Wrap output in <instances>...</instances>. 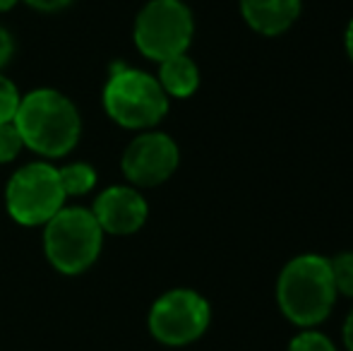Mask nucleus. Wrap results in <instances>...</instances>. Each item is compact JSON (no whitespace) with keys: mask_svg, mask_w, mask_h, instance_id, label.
<instances>
[{"mask_svg":"<svg viewBox=\"0 0 353 351\" xmlns=\"http://www.w3.org/2000/svg\"><path fill=\"white\" fill-rule=\"evenodd\" d=\"M12 123L24 147L51 159L70 154L82 135L77 106L56 89H34L24 94Z\"/></svg>","mask_w":353,"mask_h":351,"instance_id":"obj_1","label":"nucleus"},{"mask_svg":"<svg viewBox=\"0 0 353 351\" xmlns=\"http://www.w3.org/2000/svg\"><path fill=\"white\" fill-rule=\"evenodd\" d=\"M336 301L330 258L298 255L281 270L276 281V303L281 313L298 328L320 325L332 313Z\"/></svg>","mask_w":353,"mask_h":351,"instance_id":"obj_2","label":"nucleus"},{"mask_svg":"<svg viewBox=\"0 0 353 351\" xmlns=\"http://www.w3.org/2000/svg\"><path fill=\"white\" fill-rule=\"evenodd\" d=\"M43 231V250L48 263L61 274H82L99 260L103 245V229L92 210L63 207Z\"/></svg>","mask_w":353,"mask_h":351,"instance_id":"obj_3","label":"nucleus"},{"mask_svg":"<svg viewBox=\"0 0 353 351\" xmlns=\"http://www.w3.org/2000/svg\"><path fill=\"white\" fill-rule=\"evenodd\" d=\"M103 108L118 126L147 130L168 113V97L149 72L118 66L103 87Z\"/></svg>","mask_w":353,"mask_h":351,"instance_id":"obj_4","label":"nucleus"},{"mask_svg":"<svg viewBox=\"0 0 353 351\" xmlns=\"http://www.w3.org/2000/svg\"><path fill=\"white\" fill-rule=\"evenodd\" d=\"M65 197L58 169L43 161L14 171L5 188L8 214L22 226L46 224L65 207Z\"/></svg>","mask_w":353,"mask_h":351,"instance_id":"obj_5","label":"nucleus"},{"mask_svg":"<svg viewBox=\"0 0 353 351\" xmlns=\"http://www.w3.org/2000/svg\"><path fill=\"white\" fill-rule=\"evenodd\" d=\"M192 34L195 19L183 0H149L135 19V46L157 63L185 53Z\"/></svg>","mask_w":353,"mask_h":351,"instance_id":"obj_6","label":"nucleus"},{"mask_svg":"<svg viewBox=\"0 0 353 351\" xmlns=\"http://www.w3.org/2000/svg\"><path fill=\"white\" fill-rule=\"evenodd\" d=\"M212 310L207 299L192 289L166 291L149 310V332L166 347H185L210 328Z\"/></svg>","mask_w":353,"mask_h":351,"instance_id":"obj_7","label":"nucleus"},{"mask_svg":"<svg viewBox=\"0 0 353 351\" xmlns=\"http://www.w3.org/2000/svg\"><path fill=\"white\" fill-rule=\"evenodd\" d=\"M178 161V145L166 132H144L125 147L121 169L132 185L154 188L173 176Z\"/></svg>","mask_w":353,"mask_h":351,"instance_id":"obj_8","label":"nucleus"},{"mask_svg":"<svg viewBox=\"0 0 353 351\" xmlns=\"http://www.w3.org/2000/svg\"><path fill=\"white\" fill-rule=\"evenodd\" d=\"M92 214L97 217L103 234L130 236L144 226L149 217L147 200L130 185H111L94 200Z\"/></svg>","mask_w":353,"mask_h":351,"instance_id":"obj_9","label":"nucleus"},{"mask_svg":"<svg viewBox=\"0 0 353 351\" xmlns=\"http://www.w3.org/2000/svg\"><path fill=\"white\" fill-rule=\"evenodd\" d=\"M303 0H241L245 22L265 37L283 34L298 19Z\"/></svg>","mask_w":353,"mask_h":351,"instance_id":"obj_10","label":"nucleus"},{"mask_svg":"<svg viewBox=\"0 0 353 351\" xmlns=\"http://www.w3.org/2000/svg\"><path fill=\"white\" fill-rule=\"evenodd\" d=\"M159 85L166 92V97L188 99L200 87V70H197L192 58L181 53V56H173L161 63V68H159Z\"/></svg>","mask_w":353,"mask_h":351,"instance_id":"obj_11","label":"nucleus"},{"mask_svg":"<svg viewBox=\"0 0 353 351\" xmlns=\"http://www.w3.org/2000/svg\"><path fill=\"white\" fill-rule=\"evenodd\" d=\"M58 176H61L63 190H65L68 197L87 195L97 185V171H94V166L84 164V161H74V164L63 166V169H58Z\"/></svg>","mask_w":353,"mask_h":351,"instance_id":"obj_12","label":"nucleus"},{"mask_svg":"<svg viewBox=\"0 0 353 351\" xmlns=\"http://www.w3.org/2000/svg\"><path fill=\"white\" fill-rule=\"evenodd\" d=\"M332 277H334V289L336 294H344L353 299V250L339 253L330 258Z\"/></svg>","mask_w":353,"mask_h":351,"instance_id":"obj_13","label":"nucleus"},{"mask_svg":"<svg viewBox=\"0 0 353 351\" xmlns=\"http://www.w3.org/2000/svg\"><path fill=\"white\" fill-rule=\"evenodd\" d=\"M22 137H19L14 123H0V164H10L22 152Z\"/></svg>","mask_w":353,"mask_h":351,"instance_id":"obj_14","label":"nucleus"},{"mask_svg":"<svg viewBox=\"0 0 353 351\" xmlns=\"http://www.w3.org/2000/svg\"><path fill=\"white\" fill-rule=\"evenodd\" d=\"M19 97L17 87L12 85V80H8L5 75H0V123H12L19 108Z\"/></svg>","mask_w":353,"mask_h":351,"instance_id":"obj_15","label":"nucleus"},{"mask_svg":"<svg viewBox=\"0 0 353 351\" xmlns=\"http://www.w3.org/2000/svg\"><path fill=\"white\" fill-rule=\"evenodd\" d=\"M288 351H336L332 339L315 330H305V332L296 334L288 344Z\"/></svg>","mask_w":353,"mask_h":351,"instance_id":"obj_16","label":"nucleus"},{"mask_svg":"<svg viewBox=\"0 0 353 351\" xmlns=\"http://www.w3.org/2000/svg\"><path fill=\"white\" fill-rule=\"evenodd\" d=\"M12 53H14V41H12V37H10L8 29L0 27V70H3V68L10 63Z\"/></svg>","mask_w":353,"mask_h":351,"instance_id":"obj_17","label":"nucleus"},{"mask_svg":"<svg viewBox=\"0 0 353 351\" xmlns=\"http://www.w3.org/2000/svg\"><path fill=\"white\" fill-rule=\"evenodd\" d=\"M24 3L34 10H41V12H58V10L68 8L72 0H24Z\"/></svg>","mask_w":353,"mask_h":351,"instance_id":"obj_18","label":"nucleus"},{"mask_svg":"<svg viewBox=\"0 0 353 351\" xmlns=\"http://www.w3.org/2000/svg\"><path fill=\"white\" fill-rule=\"evenodd\" d=\"M344 344H346V349L353 351V310L349 313V318H346V323H344Z\"/></svg>","mask_w":353,"mask_h":351,"instance_id":"obj_19","label":"nucleus"},{"mask_svg":"<svg viewBox=\"0 0 353 351\" xmlns=\"http://www.w3.org/2000/svg\"><path fill=\"white\" fill-rule=\"evenodd\" d=\"M346 53H349V58L353 63V19L349 22V29H346Z\"/></svg>","mask_w":353,"mask_h":351,"instance_id":"obj_20","label":"nucleus"},{"mask_svg":"<svg viewBox=\"0 0 353 351\" xmlns=\"http://www.w3.org/2000/svg\"><path fill=\"white\" fill-rule=\"evenodd\" d=\"M17 3L19 0H0V12H8V10H12Z\"/></svg>","mask_w":353,"mask_h":351,"instance_id":"obj_21","label":"nucleus"}]
</instances>
